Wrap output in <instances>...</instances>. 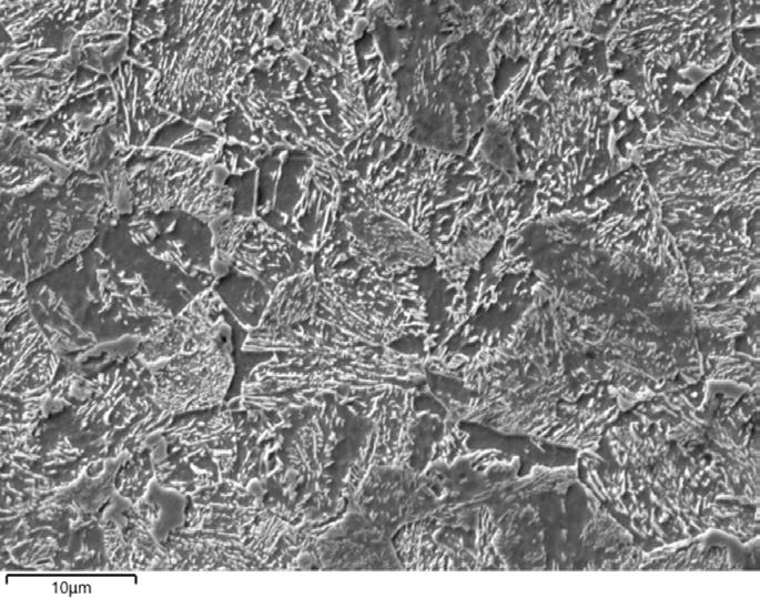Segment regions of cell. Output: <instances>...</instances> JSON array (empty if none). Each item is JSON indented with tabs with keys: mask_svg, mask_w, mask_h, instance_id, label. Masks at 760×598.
I'll use <instances>...</instances> for the list:
<instances>
[{
	"mask_svg": "<svg viewBox=\"0 0 760 598\" xmlns=\"http://www.w3.org/2000/svg\"><path fill=\"white\" fill-rule=\"evenodd\" d=\"M100 524L113 570H170L163 544L153 536L134 507L118 494Z\"/></svg>",
	"mask_w": 760,
	"mask_h": 598,
	"instance_id": "cell-15",
	"label": "cell"
},
{
	"mask_svg": "<svg viewBox=\"0 0 760 598\" xmlns=\"http://www.w3.org/2000/svg\"><path fill=\"white\" fill-rule=\"evenodd\" d=\"M341 179L328 163L317 160L306 212L298 222L295 245L315 253L331 237L338 220Z\"/></svg>",
	"mask_w": 760,
	"mask_h": 598,
	"instance_id": "cell-19",
	"label": "cell"
},
{
	"mask_svg": "<svg viewBox=\"0 0 760 598\" xmlns=\"http://www.w3.org/2000/svg\"><path fill=\"white\" fill-rule=\"evenodd\" d=\"M49 388L30 395L1 393V454L11 452L34 429L44 414Z\"/></svg>",
	"mask_w": 760,
	"mask_h": 598,
	"instance_id": "cell-22",
	"label": "cell"
},
{
	"mask_svg": "<svg viewBox=\"0 0 760 598\" xmlns=\"http://www.w3.org/2000/svg\"><path fill=\"white\" fill-rule=\"evenodd\" d=\"M109 204L100 174L74 171L21 197L1 195V271L30 284L89 249Z\"/></svg>",
	"mask_w": 760,
	"mask_h": 598,
	"instance_id": "cell-4",
	"label": "cell"
},
{
	"mask_svg": "<svg viewBox=\"0 0 760 598\" xmlns=\"http://www.w3.org/2000/svg\"><path fill=\"white\" fill-rule=\"evenodd\" d=\"M314 570L402 569L392 536L351 504L316 537Z\"/></svg>",
	"mask_w": 760,
	"mask_h": 598,
	"instance_id": "cell-11",
	"label": "cell"
},
{
	"mask_svg": "<svg viewBox=\"0 0 760 598\" xmlns=\"http://www.w3.org/2000/svg\"><path fill=\"white\" fill-rule=\"evenodd\" d=\"M151 369L155 403L168 414L221 406L235 374L233 341L178 355Z\"/></svg>",
	"mask_w": 760,
	"mask_h": 598,
	"instance_id": "cell-8",
	"label": "cell"
},
{
	"mask_svg": "<svg viewBox=\"0 0 760 598\" xmlns=\"http://www.w3.org/2000/svg\"><path fill=\"white\" fill-rule=\"evenodd\" d=\"M165 547L170 570L255 571L259 562L244 549L240 539L179 528Z\"/></svg>",
	"mask_w": 760,
	"mask_h": 598,
	"instance_id": "cell-17",
	"label": "cell"
},
{
	"mask_svg": "<svg viewBox=\"0 0 760 598\" xmlns=\"http://www.w3.org/2000/svg\"><path fill=\"white\" fill-rule=\"evenodd\" d=\"M288 152L290 149L286 146L276 148L257 163V217H264L274 209L283 164Z\"/></svg>",
	"mask_w": 760,
	"mask_h": 598,
	"instance_id": "cell-26",
	"label": "cell"
},
{
	"mask_svg": "<svg viewBox=\"0 0 760 598\" xmlns=\"http://www.w3.org/2000/svg\"><path fill=\"white\" fill-rule=\"evenodd\" d=\"M1 280V330L30 311L29 284L12 275L0 272Z\"/></svg>",
	"mask_w": 760,
	"mask_h": 598,
	"instance_id": "cell-27",
	"label": "cell"
},
{
	"mask_svg": "<svg viewBox=\"0 0 760 598\" xmlns=\"http://www.w3.org/2000/svg\"><path fill=\"white\" fill-rule=\"evenodd\" d=\"M232 335L226 311L212 287L173 316L163 333L142 342L134 355L152 368L178 355L231 342Z\"/></svg>",
	"mask_w": 760,
	"mask_h": 598,
	"instance_id": "cell-13",
	"label": "cell"
},
{
	"mask_svg": "<svg viewBox=\"0 0 760 598\" xmlns=\"http://www.w3.org/2000/svg\"><path fill=\"white\" fill-rule=\"evenodd\" d=\"M155 464L154 450L149 445L125 455L115 472V493L131 505L138 504L156 479Z\"/></svg>",
	"mask_w": 760,
	"mask_h": 598,
	"instance_id": "cell-25",
	"label": "cell"
},
{
	"mask_svg": "<svg viewBox=\"0 0 760 598\" xmlns=\"http://www.w3.org/2000/svg\"><path fill=\"white\" fill-rule=\"evenodd\" d=\"M85 515L59 493L1 514V569L61 570L64 556Z\"/></svg>",
	"mask_w": 760,
	"mask_h": 598,
	"instance_id": "cell-7",
	"label": "cell"
},
{
	"mask_svg": "<svg viewBox=\"0 0 760 598\" xmlns=\"http://www.w3.org/2000/svg\"><path fill=\"white\" fill-rule=\"evenodd\" d=\"M436 496L424 475L406 466L374 465L349 504L391 536L433 514Z\"/></svg>",
	"mask_w": 760,
	"mask_h": 598,
	"instance_id": "cell-10",
	"label": "cell"
},
{
	"mask_svg": "<svg viewBox=\"0 0 760 598\" xmlns=\"http://www.w3.org/2000/svg\"><path fill=\"white\" fill-rule=\"evenodd\" d=\"M1 393L30 395L50 387L62 357L27 312L1 330Z\"/></svg>",
	"mask_w": 760,
	"mask_h": 598,
	"instance_id": "cell-12",
	"label": "cell"
},
{
	"mask_svg": "<svg viewBox=\"0 0 760 598\" xmlns=\"http://www.w3.org/2000/svg\"><path fill=\"white\" fill-rule=\"evenodd\" d=\"M348 251L361 265L386 273H401L432 265L435 249L401 217L385 211L379 203L359 205L340 212Z\"/></svg>",
	"mask_w": 760,
	"mask_h": 598,
	"instance_id": "cell-9",
	"label": "cell"
},
{
	"mask_svg": "<svg viewBox=\"0 0 760 598\" xmlns=\"http://www.w3.org/2000/svg\"><path fill=\"white\" fill-rule=\"evenodd\" d=\"M30 313L61 357L134 354L173 315L97 242L29 284Z\"/></svg>",
	"mask_w": 760,
	"mask_h": 598,
	"instance_id": "cell-2",
	"label": "cell"
},
{
	"mask_svg": "<svg viewBox=\"0 0 760 598\" xmlns=\"http://www.w3.org/2000/svg\"><path fill=\"white\" fill-rule=\"evenodd\" d=\"M165 456L155 464L156 480L183 495L226 478L236 456L233 411L225 404L174 415L162 432Z\"/></svg>",
	"mask_w": 760,
	"mask_h": 598,
	"instance_id": "cell-6",
	"label": "cell"
},
{
	"mask_svg": "<svg viewBox=\"0 0 760 598\" xmlns=\"http://www.w3.org/2000/svg\"><path fill=\"white\" fill-rule=\"evenodd\" d=\"M124 457L110 459L107 469L99 476L91 477L84 473L73 485L55 493L72 500L84 515L100 520L116 495L114 476Z\"/></svg>",
	"mask_w": 760,
	"mask_h": 598,
	"instance_id": "cell-24",
	"label": "cell"
},
{
	"mask_svg": "<svg viewBox=\"0 0 760 598\" xmlns=\"http://www.w3.org/2000/svg\"><path fill=\"white\" fill-rule=\"evenodd\" d=\"M305 252L261 217H253L229 263V271L252 276L272 291L284 280L313 267Z\"/></svg>",
	"mask_w": 760,
	"mask_h": 598,
	"instance_id": "cell-14",
	"label": "cell"
},
{
	"mask_svg": "<svg viewBox=\"0 0 760 598\" xmlns=\"http://www.w3.org/2000/svg\"><path fill=\"white\" fill-rule=\"evenodd\" d=\"M318 292L320 281L313 267L282 281L272 291L260 328L290 327L314 317L317 312Z\"/></svg>",
	"mask_w": 760,
	"mask_h": 598,
	"instance_id": "cell-20",
	"label": "cell"
},
{
	"mask_svg": "<svg viewBox=\"0 0 760 598\" xmlns=\"http://www.w3.org/2000/svg\"><path fill=\"white\" fill-rule=\"evenodd\" d=\"M213 288L233 325L244 332L260 328L271 300V288L252 276L234 271L217 277Z\"/></svg>",
	"mask_w": 760,
	"mask_h": 598,
	"instance_id": "cell-21",
	"label": "cell"
},
{
	"mask_svg": "<svg viewBox=\"0 0 760 598\" xmlns=\"http://www.w3.org/2000/svg\"><path fill=\"white\" fill-rule=\"evenodd\" d=\"M188 496L169 489L155 479L145 496L132 505L153 536L164 544L185 521Z\"/></svg>",
	"mask_w": 760,
	"mask_h": 598,
	"instance_id": "cell-23",
	"label": "cell"
},
{
	"mask_svg": "<svg viewBox=\"0 0 760 598\" xmlns=\"http://www.w3.org/2000/svg\"><path fill=\"white\" fill-rule=\"evenodd\" d=\"M231 409H285L331 397L355 402L392 386L424 382V359L355 341L316 315L288 331L280 353L234 349Z\"/></svg>",
	"mask_w": 760,
	"mask_h": 598,
	"instance_id": "cell-1",
	"label": "cell"
},
{
	"mask_svg": "<svg viewBox=\"0 0 760 598\" xmlns=\"http://www.w3.org/2000/svg\"><path fill=\"white\" fill-rule=\"evenodd\" d=\"M263 507L257 495L224 478L188 496L182 528L240 539L244 527Z\"/></svg>",
	"mask_w": 760,
	"mask_h": 598,
	"instance_id": "cell-16",
	"label": "cell"
},
{
	"mask_svg": "<svg viewBox=\"0 0 760 598\" xmlns=\"http://www.w3.org/2000/svg\"><path fill=\"white\" fill-rule=\"evenodd\" d=\"M172 417L155 403L152 369L134 354L80 376L42 416L94 463L149 445Z\"/></svg>",
	"mask_w": 760,
	"mask_h": 598,
	"instance_id": "cell-3",
	"label": "cell"
},
{
	"mask_svg": "<svg viewBox=\"0 0 760 598\" xmlns=\"http://www.w3.org/2000/svg\"><path fill=\"white\" fill-rule=\"evenodd\" d=\"M315 165L316 159L311 153L302 150H290L283 164L274 209L262 217L293 243L297 234L298 222L304 216L308 205Z\"/></svg>",
	"mask_w": 760,
	"mask_h": 598,
	"instance_id": "cell-18",
	"label": "cell"
},
{
	"mask_svg": "<svg viewBox=\"0 0 760 598\" xmlns=\"http://www.w3.org/2000/svg\"><path fill=\"white\" fill-rule=\"evenodd\" d=\"M95 242L136 273L173 316L217 278L212 227L182 211L120 215L100 225Z\"/></svg>",
	"mask_w": 760,
	"mask_h": 598,
	"instance_id": "cell-5",
	"label": "cell"
}]
</instances>
